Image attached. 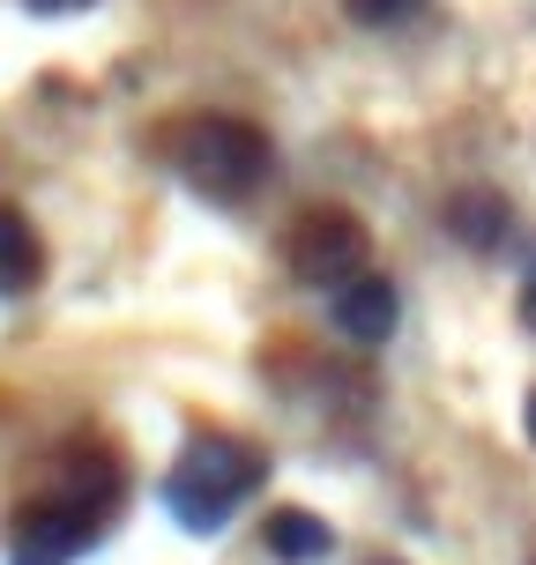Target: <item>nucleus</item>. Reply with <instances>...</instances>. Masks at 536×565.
<instances>
[{
    "label": "nucleus",
    "mask_w": 536,
    "mask_h": 565,
    "mask_svg": "<svg viewBox=\"0 0 536 565\" xmlns=\"http://www.w3.org/2000/svg\"><path fill=\"white\" fill-rule=\"evenodd\" d=\"M119 507V469L105 447H67L45 469V491L15 507L8 521V565H75L97 551L105 521Z\"/></svg>",
    "instance_id": "obj_1"
},
{
    "label": "nucleus",
    "mask_w": 536,
    "mask_h": 565,
    "mask_svg": "<svg viewBox=\"0 0 536 565\" xmlns=\"http://www.w3.org/2000/svg\"><path fill=\"white\" fill-rule=\"evenodd\" d=\"M157 149H165V164L179 171L201 201H217V209L254 201L261 186H269V171H276L269 135H261L254 119H239V113H195V119H179V127H165Z\"/></svg>",
    "instance_id": "obj_2"
},
{
    "label": "nucleus",
    "mask_w": 536,
    "mask_h": 565,
    "mask_svg": "<svg viewBox=\"0 0 536 565\" xmlns=\"http://www.w3.org/2000/svg\"><path fill=\"white\" fill-rule=\"evenodd\" d=\"M269 477V454L239 431H195L179 461L165 469V513L187 529V536H217L231 513L246 507Z\"/></svg>",
    "instance_id": "obj_3"
},
{
    "label": "nucleus",
    "mask_w": 536,
    "mask_h": 565,
    "mask_svg": "<svg viewBox=\"0 0 536 565\" xmlns=\"http://www.w3.org/2000/svg\"><path fill=\"white\" fill-rule=\"evenodd\" d=\"M283 260H291V276L306 290H343L350 276L372 268V238L350 209H306L291 224V238H283Z\"/></svg>",
    "instance_id": "obj_4"
},
{
    "label": "nucleus",
    "mask_w": 536,
    "mask_h": 565,
    "mask_svg": "<svg viewBox=\"0 0 536 565\" xmlns=\"http://www.w3.org/2000/svg\"><path fill=\"white\" fill-rule=\"evenodd\" d=\"M328 298H336V328L350 342H358V350H380V342L396 335V320H402V290L388 276H350L343 282V290H328Z\"/></svg>",
    "instance_id": "obj_5"
},
{
    "label": "nucleus",
    "mask_w": 536,
    "mask_h": 565,
    "mask_svg": "<svg viewBox=\"0 0 536 565\" xmlns=\"http://www.w3.org/2000/svg\"><path fill=\"white\" fill-rule=\"evenodd\" d=\"M38 276H45V238L15 201H0V298H30Z\"/></svg>",
    "instance_id": "obj_6"
},
{
    "label": "nucleus",
    "mask_w": 536,
    "mask_h": 565,
    "mask_svg": "<svg viewBox=\"0 0 536 565\" xmlns=\"http://www.w3.org/2000/svg\"><path fill=\"white\" fill-rule=\"evenodd\" d=\"M261 543H269V558H283V565H320L328 551H336V529H328L320 513H306V507H283V513H269Z\"/></svg>",
    "instance_id": "obj_7"
},
{
    "label": "nucleus",
    "mask_w": 536,
    "mask_h": 565,
    "mask_svg": "<svg viewBox=\"0 0 536 565\" xmlns=\"http://www.w3.org/2000/svg\"><path fill=\"white\" fill-rule=\"evenodd\" d=\"M448 224H454V238H462V246L492 254V246L507 238V201H500V194H462L448 209Z\"/></svg>",
    "instance_id": "obj_8"
},
{
    "label": "nucleus",
    "mask_w": 536,
    "mask_h": 565,
    "mask_svg": "<svg viewBox=\"0 0 536 565\" xmlns=\"http://www.w3.org/2000/svg\"><path fill=\"white\" fill-rule=\"evenodd\" d=\"M343 15L366 30H402L410 15H424V0H343Z\"/></svg>",
    "instance_id": "obj_9"
},
{
    "label": "nucleus",
    "mask_w": 536,
    "mask_h": 565,
    "mask_svg": "<svg viewBox=\"0 0 536 565\" xmlns=\"http://www.w3.org/2000/svg\"><path fill=\"white\" fill-rule=\"evenodd\" d=\"M75 8H90V0H30V15H75Z\"/></svg>",
    "instance_id": "obj_10"
},
{
    "label": "nucleus",
    "mask_w": 536,
    "mask_h": 565,
    "mask_svg": "<svg viewBox=\"0 0 536 565\" xmlns=\"http://www.w3.org/2000/svg\"><path fill=\"white\" fill-rule=\"evenodd\" d=\"M522 320L536 328V260H529V276H522Z\"/></svg>",
    "instance_id": "obj_11"
},
{
    "label": "nucleus",
    "mask_w": 536,
    "mask_h": 565,
    "mask_svg": "<svg viewBox=\"0 0 536 565\" xmlns=\"http://www.w3.org/2000/svg\"><path fill=\"white\" fill-rule=\"evenodd\" d=\"M529 439H536V395H529Z\"/></svg>",
    "instance_id": "obj_12"
},
{
    "label": "nucleus",
    "mask_w": 536,
    "mask_h": 565,
    "mask_svg": "<svg viewBox=\"0 0 536 565\" xmlns=\"http://www.w3.org/2000/svg\"><path fill=\"white\" fill-rule=\"evenodd\" d=\"M366 565H402V558H366Z\"/></svg>",
    "instance_id": "obj_13"
}]
</instances>
